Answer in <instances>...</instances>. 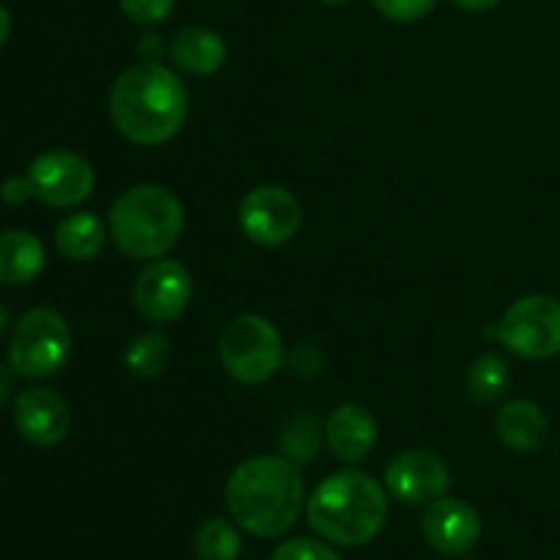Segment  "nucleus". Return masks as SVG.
<instances>
[{
    "label": "nucleus",
    "instance_id": "nucleus-13",
    "mask_svg": "<svg viewBox=\"0 0 560 560\" xmlns=\"http://www.w3.org/2000/svg\"><path fill=\"white\" fill-rule=\"evenodd\" d=\"M14 424L27 443L38 448L58 446L71 427L66 399L47 386H31L16 397Z\"/></svg>",
    "mask_w": 560,
    "mask_h": 560
},
{
    "label": "nucleus",
    "instance_id": "nucleus-4",
    "mask_svg": "<svg viewBox=\"0 0 560 560\" xmlns=\"http://www.w3.org/2000/svg\"><path fill=\"white\" fill-rule=\"evenodd\" d=\"M184 233V206L159 184L126 189L109 211V235L135 260H159Z\"/></svg>",
    "mask_w": 560,
    "mask_h": 560
},
{
    "label": "nucleus",
    "instance_id": "nucleus-32",
    "mask_svg": "<svg viewBox=\"0 0 560 560\" xmlns=\"http://www.w3.org/2000/svg\"><path fill=\"white\" fill-rule=\"evenodd\" d=\"M323 3H331V5H337V3H348V0H323Z\"/></svg>",
    "mask_w": 560,
    "mask_h": 560
},
{
    "label": "nucleus",
    "instance_id": "nucleus-9",
    "mask_svg": "<svg viewBox=\"0 0 560 560\" xmlns=\"http://www.w3.org/2000/svg\"><path fill=\"white\" fill-rule=\"evenodd\" d=\"M27 178L33 184V195L44 206L74 208L91 197L96 175L91 162L74 151H47L33 159Z\"/></svg>",
    "mask_w": 560,
    "mask_h": 560
},
{
    "label": "nucleus",
    "instance_id": "nucleus-10",
    "mask_svg": "<svg viewBox=\"0 0 560 560\" xmlns=\"http://www.w3.org/2000/svg\"><path fill=\"white\" fill-rule=\"evenodd\" d=\"M191 301V277L184 262L159 257L140 271L135 282V306L145 320L173 323Z\"/></svg>",
    "mask_w": 560,
    "mask_h": 560
},
{
    "label": "nucleus",
    "instance_id": "nucleus-1",
    "mask_svg": "<svg viewBox=\"0 0 560 560\" xmlns=\"http://www.w3.org/2000/svg\"><path fill=\"white\" fill-rule=\"evenodd\" d=\"M189 115V93L173 69L142 60L126 69L109 91V118L135 145L173 140Z\"/></svg>",
    "mask_w": 560,
    "mask_h": 560
},
{
    "label": "nucleus",
    "instance_id": "nucleus-23",
    "mask_svg": "<svg viewBox=\"0 0 560 560\" xmlns=\"http://www.w3.org/2000/svg\"><path fill=\"white\" fill-rule=\"evenodd\" d=\"M120 11L137 25H156L175 11V0H118Z\"/></svg>",
    "mask_w": 560,
    "mask_h": 560
},
{
    "label": "nucleus",
    "instance_id": "nucleus-7",
    "mask_svg": "<svg viewBox=\"0 0 560 560\" xmlns=\"http://www.w3.org/2000/svg\"><path fill=\"white\" fill-rule=\"evenodd\" d=\"M492 334L523 359H552L560 353V301L541 293L523 295L509 306Z\"/></svg>",
    "mask_w": 560,
    "mask_h": 560
},
{
    "label": "nucleus",
    "instance_id": "nucleus-26",
    "mask_svg": "<svg viewBox=\"0 0 560 560\" xmlns=\"http://www.w3.org/2000/svg\"><path fill=\"white\" fill-rule=\"evenodd\" d=\"M33 195V184L31 178H20V175H14V178L3 180V186H0V200L5 202V206H25Z\"/></svg>",
    "mask_w": 560,
    "mask_h": 560
},
{
    "label": "nucleus",
    "instance_id": "nucleus-12",
    "mask_svg": "<svg viewBox=\"0 0 560 560\" xmlns=\"http://www.w3.org/2000/svg\"><path fill=\"white\" fill-rule=\"evenodd\" d=\"M427 545L446 558H459L481 539V517L470 503L457 498H438L421 517Z\"/></svg>",
    "mask_w": 560,
    "mask_h": 560
},
{
    "label": "nucleus",
    "instance_id": "nucleus-15",
    "mask_svg": "<svg viewBox=\"0 0 560 560\" xmlns=\"http://www.w3.org/2000/svg\"><path fill=\"white\" fill-rule=\"evenodd\" d=\"M170 58L186 74L208 77L222 69L228 60V47L219 33L202 25H189L175 33L173 44H170Z\"/></svg>",
    "mask_w": 560,
    "mask_h": 560
},
{
    "label": "nucleus",
    "instance_id": "nucleus-28",
    "mask_svg": "<svg viewBox=\"0 0 560 560\" xmlns=\"http://www.w3.org/2000/svg\"><path fill=\"white\" fill-rule=\"evenodd\" d=\"M452 3L459 5V9H465V11H490V9H495L501 0H452Z\"/></svg>",
    "mask_w": 560,
    "mask_h": 560
},
{
    "label": "nucleus",
    "instance_id": "nucleus-16",
    "mask_svg": "<svg viewBox=\"0 0 560 560\" xmlns=\"http://www.w3.org/2000/svg\"><path fill=\"white\" fill-rule=\"evenodd\" d=\"M495 430L503 446L517 454H534L539 452L547 438V416L530 399H514V402L501 408L495 419Z\"/></svg>",
    "mask_w": 560,
    "mask_h": 560
},
{
    "label": "nucleus",
    "instance_id": "nucleus-25",
    "mask_svg": "<svg viewBox=\"0 0 560 560\" xmlns=\"http://www.w3.org/2000/svg\"><path fill=\"white\" fill-rule=\"evenodd\" d=\"M375 9L383 16L394 22H416L424 20L432 9L438 5V0H372Z\"/></svg>",
    "mask_w": 560,
    "mask_h": 560
},
{
    "label": "nucleus",
    "instance_id": "nucleus-24",
    "mask_svg": "<svg viewBox=\"0 0 560 560\" xmlns=\"http://www.w3.org/2000/svg\"><path fill=\"white\" fill-rule=\"evenodd\" d=\"M271 560H342L331 547L315 539H290L273 550Z\"/></svg>",
    "mask_w": 560,
    "mask_h": 560
},
{
    "label": "nucleus",
    "instance_id": "nucleus-27",
    "mask_svg": "<svg viewBox=\"0 0 560 560\" xmlns=\"http://www.w3.org/2000/svg\"><path fill=\"white\" fill-rule=\"evenodd\" d=\"M11 388H14V377H11V370H9V366H0V408L9 402Z\"/></svg>",
    "mask_w": 560,
    "mask_h": 560
},
{
    "label": "nucleus",
    "instance_id": "nucleus-14",
    "mask_svg": "<svg viewBox=\"0 0 560 560\" xmlns=\"http://www.w3.org/2000/svg\"><path fill=\"white\" fill-rule=\"evenodd\" d=\"M377 438V424L364 405L348 402L334 410L326 421V441L337 459L342 463H361L372 452Z\"/></svg>",
    "mask_w": 560,
    "mask_h": 560
},
{
    "label": "nucleus",
    "instance_id": "nucleus-22",
    "mask_svg": "<svg viewBox=\"0 0 560 560\" xmlns=\"http://www.w3.org/2000/svg\"><path fill=\"white\" fill-rule=\"evenodd\" d=\"M282 448L284 457L293 463H312L320 448V438H317V424L310 416H299L290 421L282 432Z\"/></svg>",
    "mask_w": 560,
    "mask_h": 560
},
{
    "label": "nucleus",
    "instance_id": "nucleus-19",
    "mask_svg": "<svg viewBox=\"0 0 560 560\" xmlns=\"http://www.w3.org/2000/svg\"><path fill=\"white\" fill-rule=\"evenodd\" d=\"M512 372L509 364L495 353H485L470 364L468 370V394L479 405H495L509 392Z\"/></svg>",
    "mask_w": 560,
    "mask_h": 560
},
{
    "label": "nucleus",
    "instance_id": "nucleus-5",
    "mask_svg": "<svg viewBox=\"0 0 560 560\" xmlns=\"http://www.w3.org/2000/svg\"><path fill=\"white\" fill-rule=\"evenodd\" d=\"M219 359L228 375L244 386L271 381L284 359L277 326L262 315H238L219 337Z\"/></svg>",
    "mask_w": 560,
    "mask_h": 560
},
{
    "label": "nucleus",
    "instance_id": "nucleus-18",
    "mask_svg": "<svg viewBox=\"0 0 560 560\" xmlns=\"http://www.w3.org/2000/svg\"><path fill=\"white\" fill-rule=\"evenodd\" d=\"M104 241H107V230H104V222L96 213H69L55 228V246H58V252L77 262L93 260V257L102 255Z\"/></svg>",
    "mask_w": 560,
    "mask_h": 560
},
{
    "label": "nucleus",
    "instance_id": "nucleus-6",
    "mask_svg": "<svg viewBox=\"0 0 560 560\" xmlns=\"http://www.w3.org/2000/svg\"><path fill=\"white\" fill-rule=\"evenodd\" d=\"M71 353L69 323L52 310L25 312L9 342V366L22 377H47L66 366Z\"/></svg>",
    "mask_w": 560,
    "mask_h": 560
},
{
    "label": "nucleus",
    "instance_id": "nucleus-2",
    "mask_svg": "<svg viewBox=\"0 0 560 560\" xmlns=\"http://www.w3.org/2000/svg\"><path fill=\"white\" fill-rule=\"evenodd\" d=\"M224 501L238 528L260 539H277L299 523L304 479L293 459L252 457L230 474Z\"/></svg>",
    "mask_w": 560,
    "mask_h": 560
},
{
    "label": "nucleus",
    "instance_id": "nucleus-30",
    "mask_svg": "<svg viewBox=\"0 0 560 560\" xmlns=\"http://www.w3.org/2000/svg\"><path fill=\"white\" fill-rule=\"evenodd\" d=\"M148 49H151V60L156 58V52H159V36H142L140 52L145 55V58H148Z\"/></svg>",
    "mask_w": 560,
    "mask_h": 560
},
{
    "label": "nucleus",
    "instance_id": "nucleus-8",
    "mask_svg": "<svg viewBox=\"0 0 560 560\" xmlns=\"http://www.w3.org/2000/svg\"><path fill=\"white\" fill-rule=\"evenodd\" d=\"M301 202L284 186L266 184L246 191L238 206L241 233L257 246H282L301 230Z\"/></svg>",
    "mask_w": 560,
    "mask_h": 560
},
{
    "label": "nucleus",
    "instance_id": "nucleus-31",
    "mask_svg": "<svg viewBox=\"0 0 560 560\" xmlns=\"http://www.w3.org/2000/svg\"><path fill=\"white\" fill-rule=\"evenodd\" d=\"M5 323H9V310H5L3 304H0V331L5 328Z\"/></svg>",
    "mask_w": 560,
    "mask_h": 560
},
{
    "label": "nucleus",
    "instance_id": "nucleus-11",
    "mask_svg": "<svg viewBox=\"0 0 560 560\" xmlns=\"http://www.w3.org/2000/svg\"><path fill=\"white\" fill-rule=\"evenodd\" d=\"M452 485L446 463L438 454L421 452H402L388 463L386 468V487L399 503L408 506H430L438 498H443Z\"/></svg>",
    "mask_w": 560,
    "mask_h": 560
},
{
    "label": "nucleus",
    "instance_id": "nucleus-29",
    "mask_svg": "<svg viewBox=\"0 0 560 560\" xmlns=\"http://www.w3.org/2000/svg\"><path fill=\"white\" fill-rule=\"evenodd\" d=\"M9 33H11V16H9V11H5L3 5H0V49H3V44H5V38H9Z\"/></svg>",
    "mask_w": 560,
    "mask_h": 560
},
{
    "label": "nucleus",
    "instance_id": "nucleus-17",
    "mask_svg": "<svg viewBox=\"0 0 560 560\" xmlns=\"http://www.w3.org/2000/svg\"><path fill=\"white\" fill-rule=\"evenodd\" d=\"M44 246L27 230H5L0 233V282L27 284L42 273Z\"/></svg>",
    "mask_w": 560,
    "mask_h": 560
},
{
    "label": "nucleus",
    "instance_id": "nucleus-3",
    "mask_svg": "<svg viewBox=\"0 0 560 560\" xmlns=\"http://www.w3.org/2000/svg\"><path fill=\"white\" fill-rule=\"evenodd\" d=\"M306 520L328 545L364 547L386 525L388 495L361 470H339L312 492L306 501Z\"/></svg>",
    "mask_w": 560,
    "mask_h": 560
},
{
    "label": "nucleus",
    "instance_id": "nucleus-21",
    "mask_svg": "<svg viewBox=\"0 0 560 560\" xmlns=\"http://www.w3.org/2000/svg\"><path fill=\"white\" fill-rule=\"evenodd\" d=\"M197 560H238L241 536L228 520H206L195 536Z\"/></svg>",
    "mask_w": 560,
    "mask_h": 560
},
{
    "label": "nucleus",
    "instance_id": "nucleus-20",
    "mask_svg": "<svg viewBox=\"0 0 560 560\" xmlns=\"http://www.w3.org/2000/svg\"><path fill=\"white\" fill-rule=\"evenodd\" d=\"M124 364L126 370L137 377H159L170 364L167 337L159 331L140 334V337L126 348Z\"/></svg>",
    "mask_w": 560,
    "mask_h": 560
}]
</instances>
